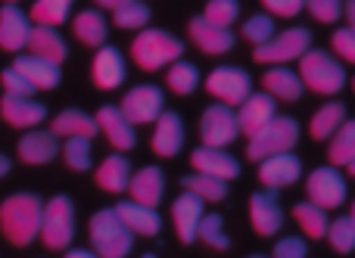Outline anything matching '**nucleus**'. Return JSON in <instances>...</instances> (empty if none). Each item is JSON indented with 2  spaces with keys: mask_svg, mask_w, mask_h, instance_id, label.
Wrapping results in <instances>:
<instances>
[{
  "mask_svg": "<svg viewBox=\"0 0 355 258\" xmlns=\"http://www.w3.org/2000/svg\"><path fill=\"white\" fill-rule=\"evenodd\" d=\"M94 118H97V128L103 131L106 140H110L119 153H128V149L137 143L135 131H131V122L122 116V109H116V106H103Z\"/></svg>",
  "mask_w": 355,
  "mask_h": 258,
  "instance_id": "nucleus-19",
  "label": "nucleus"
},
{
  "mask_svg": "<svg viewBox=\"0 0 355 258\" xmlns=\"http://www.w3.org/2000/svg\"><path fill=\"white\" fill-rule=\"evenodd\" d=\"M153 153L162 156V159H172L178 156V149L184 147V125L175 112H162L156 118V131H153Z\"/></svg>",
  "mask_w": 355,
  "mask_h": 258,
  "instance_id": "nucleus-23",
  "label": "nucleus"
},
{
  "mask_svg": "<svg viewBox=\"0 0 355 258\" xmlns=\"http://www.w3.org/2000/svg\"><path fill=\"white\" fill-rule=\"evenodd\" d=\"M66 258H100L97 252H85V249H78V252H69Z\"/></svg>",
  "mask_w": 355,
  "mask_h": 258,
  "instance_id": "nucleus-51",
  "label": "nucleus"
},
{
  "mask_svg": "<svg viewBox=\"0 0 355 258\" xmlns=\"http://www.w3.org/2000/svg\"><path fill=\"white\" fill-rule=\"evenodd\" d=\"M144 258H153V255H144Z\"/></svg>",
  "mask_w": 355,
  "mask_h": 258,
  "instance_id": "nucleus-57",
  "label": "nucleus"
},
{
  "mask_svg": "<svg viewBox=\"0 0 355 258\" xmlns=\"http://www.w3.org/2000/svg\"><path fill=\"white\" fill-rule=\"evenodd\" d=\"M237 12H240L237 0H209L202 19H206L209 25H215V28H231V22L237 19Z\"/></svg>",
  "mask_w": 355,
  "mask_h": 258,
  "instance_id": "nucleus-40",
  "label": "nucleus"
},
{
  "mask_svg": "<svg viewBox=\"0 0 355 258\" xmlns=\"http://www.w3.org/2000/svg\"><path fill=\"white\" fill-rule=\"evenodd\" d=\"M327 240H331V246L337 249L340 255H349L355 249V221L349 215L346 218H337V221L327 228Z\"/></svg>",
  "mask_w": 355,
  "mask_h": 258,
  "instance_id": "nucleus-39",
  "label": "nucleus"
},
{
  "mask_svg": "<svg viewBox=\"0 0 355 258\" xmlns=\"http://www.w3.org/2000/svg\"><path fill=\"white\" fill-rule=\"evenodd\" d=\"M150 19V10L144 3H137V0H131V3L119 6L116 12H112V22L119 25V28H144Z\"/></svg>",
  "mask_w": 355,
  "mask_h": 258,
  "instance_id": "nucleus-42",
  "label": "nucleus"
},
{
  "mask_svg": "<svg viewBox=\"0 0 355 258\" xmlns=\"http://www.w3.org/2000/svg\"><path fill=\"white\" fill-rule=\"evenodd\" d=\"M28 53L31 56H37V59H47V62H53V66H60L62 59H66V41H62L60 35H56L53 28H44V25H35L31 28V35H28Z\"/></svg>",
  "mask_w": 355,
  "mask_h": 258,
  "instance_id": "nucleus-26",
  "label": "nucleus"
},
{
  "mask_svg": "<svg viewBox=\"0 0 355 258\" xmlns=\"http://www.w3.org/2000/svg\"><path fill=\"white\" fill-rule=\"evenodd\" d=\"M240 134V125H237V112L231 106H209L202 109L200 118V137H202V147H215V149H225L234 143V137Z\"/></svg>",
  "mask_w": 355,
  "mask_h": 258,
  "instance_id": "nucleus-8",
  "label": "nucleus"
},
{
  "mask_svg": "<svg viewBox=\"0 0 355 258\" xmlns=\"http://www.w3.org/2000/svg\"><path fill=\"white\" fill-rule=\"evenodd\" d=\"M119 109L131 125H150L162 116V91L156 84H141L122 100Z\"/></svg>",
  "mask_w": 355,
  "mask_h": 258,
  "instance_id": "nucleus-11",
  "label": "nucleus"
},
{
  "mask_svg": "<svg viewBox=\"0 0 355 258\" xmlns=\"http://www.w3.org/2000/svg\"><path fill=\"white\" fill-rule=\"evenodd\" d=\"M327 162L331 165H352L355 162V118L343 122L340 131L327 143Z\"/></svg>",
  "mask_w": 355,
  "mask_h": 258,
  "instance_id": "nucleus-33",
  "label": "nucleus"
},
{
  "mask_svg": "<svg viewBox=\"0 0 355 258\" xmlns=\"http://www.w3.org/2000/svg\"><path fill=\"white\" fill-rule=\"evenodd\" d=\"M309 246L300 240V237H287V240H281L275 246V258H306Z\"/></svg>",
  "mask_w": 355,
  "mask_h": 258,
  "instance_id": "nucleus-48",
  "label": "nucleus"
},
{
  "mask_svg": "<svg viewBox=\"0 0 355 258\" xmlns=\"http://www.w3.org/2000/svg\"><path fill=\"white\" fill-rule=\"evenodd\" d=\"M72 31H75V37H78L81 44L100 50L103 47V41H106V19L100 16V12H94V10H85V12L75 16Z\"/></svg>",
  "mask_w": 355,
  "mask_h": 258,
  "instance_id": "nucleus-32",
  "label": "nucleus"
},
{
  "mask_svg": "<svg viewBox=\"0 0 355 258\" xmlns=\"http://www.w3.org/2000/svg\"><path fill=\"white\" fill-rule=\"evenodd\" d=\"M75 209H72V199L69 196H53L47 205H44V215H41V243L53 252L66 249L72 243V230H75Z\"/></svg>",
  "mask_w": 355,
  "mask_h": 258,
  "instance_id": "nucleus-6",
  "label": "nucleus"
},
{
  "mask_svg": "<svg viewBox=\"0 0 355 258\" xmlns=\"http://www.w3.org/2000/svg\"><path fill=\"white\" fill-rule=\"evenodd\" d=\"M116 215L122 218L125 228H128L131 234H141V237H156L162 228L156 209H147V205H137V203H119Z\"/></svg>",
  "mask_w": 355,
  "mask_h": 258,
  "instance_id": "nucleus-27",
  "label": "nucleus"
},
{
  "mask_svg": "<svg viewBox=\"0 0 355 258\" xmlns=\"http://www.w3.org/2000/svg\"><path fill=\"white\" fill-rule=\"evenodd\" d=\"M172 221L178 230V240L190 246L196 240V230H200L202 221V199L196 193H181L172 203Z\"/></svg>",
  "mask_w": 355,
  "mask_h": 258,
  "instance_id": "nucleus-16",
  "label": "nucleus"
},
{
  "mask_svg": "<svg viewBox=\"0 0 355 258\" xmlns=\"http://www.w3.org/2000/svg\"><path fill=\"white\" fill-rule=\"evenodd\" d=\"M196 240H202L206 246H212V249H218V252H225V249L231 246V240H227L225 230H221V215H202L200 230H196Z\"/></svg>",
  "mask_w": 355,
  "mask_h": 258,
  "instance_id": "nucleus-41",
  "label": "nucleus"
},
{
  "mask_svg": "<svg viewBox=\"0 0 355 258\" xmlns=\"http://www.w3.org/2000/svg\"><path fill=\"white\" fill-rule=\"evenodd\" d=\"M306 193H309V203L312 205L331 212V209H337V205H343L346 181L337 168H315L306 181Z\"/></svg>",
  "mask_w": 355,
  "mask_h": 258,
  "instance_id": "nucleus-10",
  "label": "nucleus"
},
{
  "mask_svg": "<svg viewBox=\"0 0 355 258\" xmlns=\"http://www.w3.org/2000/svg\"><path fill=\"white\" fill-rule=\"evenodd\" d=\"M250 224L259 237H275L284 224V212H281V203H277L275 190H265V193H256L250 199Z\"/></svg>",
  "mask_w": 355,
  "mask_h": 258,
  "instance_id": "nucleus-13",
  "label": "nucleus"
},
{
  "mask_svg": "<svg viewBox=\"0 0 355 258\" xmlns=\"http://www.w3.org/2000/svg\"><path fill=\"white\" fill-rule=\"evenodd\" d=\"M352 87H355V81H352Z\"/></svg>",
  "mask_w": 355,
  "mask_h": 258,
  "instance_id": "nucleus-58",
  "label": "nucleus"
},
{
  "mask_svg": "<svg viewBox=\"0 0 355 258\" xmlns=\"http://www.w3.org/2000/svg\"><path fill=\"white\" fill-rule=\"evenodd\" d=\"M331 44H334V50H337L340 59H346V62H352V66H355V31L352 28L334 31Z\"/></svg>",
  "mask_w": 355,
  "mask_h": 258,
  "instance_id": "nucleus-46",
  "label": "nucleus"
},
{
  "mask_svg": "<svg viewBox=\"0 0 355 258\" xmlns=\"http://www.w3.org/2000/svg\"><path fill=\"white\" fill-rule=\"evenodd\" d=\"M0 116H3V122L12 125V128H35V125H41L44 118H47V109L28 97H6L3 93V100H0Z\"/></svg>",
  "mask_w": 355,
  "mask_h": 258,
  "instance_id": "nucleus-21",
  "label": "nucleus"
},
{
  "mask_svg": "<svg viewBox=\"0 0 355 258\" xmlns=\"http://www.w3.org/2000/svg\"><path fill=\"white\" fill-rule=\"evenodd\" d=\"M271 118H275V97H268V93H250L237 106V125L246 137L259 134Z\"/></svg>",
  "mask_w": 355,
  "mask_h": 258,
  "instance_id": "nucleus-14",
  "label": "nucleus"
},
{
  "mask_svg": "<svg viewBox=\"0 0 355 258\" xmlns=\"http://www.w3.org/2000/svg\"><path fill=\"white\" fill-rule=\"evenodd\" d=\"M87 237H91V246L100 258H125L135 246V234L125 228L116 209H100L87 221Z\"/></svg>",
  "mask_w": 355,
  "mask_h": 258,
  "instance_id": "nucleus-2",
  "label": "nucleus"
},
{
  "mask_svg": "<svg viewBox=\"0 0 355 258\" xmlns=\"http://www.w3.org/2000/svg\"><path fill=\"white\" fill-rule=\"evenodd\" d=\"M343 16H346V22H349L346 28L355 31V0H346V3H343Z\"/></svg>",
  "mask_w": 355,
  "mask_h": 258,
  "instance_id": "nucleus-49",
  "label": "nucleus"
},
{
  "mask_svg": "<svg viewBox=\"0 0 355 258\" xmlns=\"http://www.w3.org/2000/svg\"><path fill=\"white\" fill-rule=\"evenodd\" d=\"M0 84H3V93H6V97H31V93L37 91V87L31 84L28 78H22L16 68H6V72L0 75Z\"/></svg>",
  "mask_w": 355,
  "mask_h": 258,
  "instance_id": "nucleus-45",
  "label": "nucleus"
},
{
  "mask_svg": "<svg viewBox=\"0 0 355 258\" xmlns=\"http://www.w3.org/2000/svg\"><path fill=\"white\" fill-rule=\"evenodd\" d=\"M262 6L271 12V16H281V19H293L302 12L306 0H262Z\"/></svg>",
  "mask_w": 355,
  "mask_h": 258,
  "instance_id": "nucleus-47",
  "label": "nucleus"
},
{
  "mask_svg": "<svg viewBox=\"0 0 355 258\" xmlns=\"http://www.w3.org/2000/svg\"><path fill=\"white\" fill-rule=\"evenodd\" d=\"M262 87L268 97L275 100H284V103H293V100L302 97V78L296 72H290V68H268L262 78Z\"/></svg>",
  "mask_w": 355,
  "mask_h": 258,
  "instance_id": "nucleus-28",
  "label": "nucleus"
},
{
  "mask_svg": "<svg viewBox=\"0 0 355 258\" xmlns=\"http://www.w3.org/2000/svg\"><path fill=\"white\" fill-rule=\"evenodd\" d=\"M187 35H190V41H193L196 47H200L202 53H209V56L227 53V50L234 47V35H231V28H215V25H209L202 16L190 19Z\"/></svg>",
  "mask_w": 355,
  "mask_h": 258,
  "instance_id": "nucleus-20",
  "label": "nucleus"
},
{
  "mask_svg": "<svg viewBox=\"0 0 355 258\" xmlns=\"http://www.w3.org/2000/svg\"><path fill=\"white\" fill-rule=\"evenodd\" d=\"M97 131V118H91L81 109H62L50 125V134L56 137H94Z\"/></svg>",
  "mask_w": 355,
  "mask_h": 258,
  "instance_id": "nucleus-30",
  "label": "nucleus"
},
{
  "mask_svg": "<svg viewBox=\"0 0 355 258\" xmlns=\"http://www.w3.org/2000/svg\"><path fill=\"white\" fill-rule=\"evenodd\" d=\"M94 181H97L100 190L106 193H122L128 190L131 184V165L125 156H110V159H103V165L94 172Z\"/></svg>",
  "mask_w": 355,
  "mask_h": 258,
  "instance_id": "nucleus-29",
  "label": "nucleus"
},
{
  "mask_svg": "<svg viewBox=\"0 0 355 258\" xmlns=\"http://www.w3.org/2000/svg\"><path fill=\"white\" fill-rule=\"evenodd\" d=\"M162 190H166V178H162L159 168H141L137 174H131V184H128V193H131V203L137 205H147V209H156L162 199Z\"/></svg>",
  "mask_w": 355,
  "mask_h": 258,
  "instance_id": "nucleus-22",
  "label": "nucleus"
},
{
  "mask_svg": "<svg viewBox=\"0 0 355 258\" xmlns=\"http://www.w3.org/2000/svg\"><path fill=\"white\" fill-rule=\"evenodd\" d=\"M62 159L72 172H87L91 168V137H66Z\"/></svg>",
  "mask_w": 355,
  "mask_h": 258,
  "instance_id": "nucleus-38",
  "label": "nucleus"
},
{
  "mask_svg": "<svg viewBox=\"0 0 355 258\" xmlns=\"http://www.w3.org/2000/svg\"><path fill=\"white\" fill-rule=\"evenodd\" d=\"M296 140H300V125H296L293 118L275 116L259 134L250 137V143H246V159L262 162V159H268V156L290 153V149L296 147Z\"/></svg>",
  "mask_w": 355,
  "mask_h": 258,
  "instance_id": "nucleus-5",
  "label": "nucleus"
},
{
  "mask_svg": "<svg viewBox=\"0 0 355 258\" xmlns=\"http://www.w3.org/2000/svg\"><path fill=\"white\" fill-rule=\"evenodd\" d=\"M343 122H346V106L343 103H327V106H321V109L312 116L309 134H312L315 140H331V137L340 131V125H343Z\"/></svg>",
  "mask_w": 355,
  "mask_h": 258,
  "instance_id": "nucleus-31",
  "label": "nucleus"
},
{
  "mask_svg": "<svg viewBox=\"0 0 355 258\" xmlns=\"http://www.w3.org/2000/svg\"><path fill=\"white\" fill-rule=\"evenodd\" d=\"M190 165L196 168V174H209V178H218V181H234L240 174L237 159L225 153V149H215V147H200L190 153Z\"/></svg>",
  "mask_w": 355,
  "mask_h": 258,
  "instance_id": "nucleus-15",
  "label": "nucleus"
},
{
  "mask_svg": "<svg viewBox=\"0 0 355 258\" xmlns=\"http://www.w3.org/2000/svg\"><path fill=\"white\" fill-rule=\"evenodd\" d=\"M302 174V162L293 153H277L268 159L259 162V181H262L268 190H281V187L296 184Z\"/></svg>",
  "mask_w": 355,
  "mask_h": 258,
  "instance_id": "nucleus-12",
  "label": "nucleus"
},
{
  "mask_svg": "<svg viewBox=\"0 0 355 258\" xmlns=\"http://www.w3.org/2000/svg\"><path fill=\"white\" fill-rule=\"evenodd\" d=\"M16 153L25 165H47L56 159V134L50 131H28L16 143Z\"/></svg>",
  "mask_w": 355,
  "mask_h": 258,
  "instance_id": "nucleus-24",
  "label": "nucleus"
},
{
  "mask_svg": "<svg viewBox=\"0 0 355 258\" xmlns=\"http://www.w3.org/2000/svg\"><path fill=\"white\" fill-rule=\"evenodd\" d=\"M6 3H19V0H6Z\"/></svg>",
  "mask_w": 355,
  "mask_h": 258,
  "instance_id": "nucleus-55",
  "label": "nucleus"
},
{
  "mask_svg": "<svg viewBox=\"0 0 355 258\" xmlns=\"http://www.w3.org/2000/svg\"><path fill=\"white\" fill-rule=\"evenodd\" d=\"M181 53H184V44L162 28H144L135 37V44H131V59L144 72H156L162 66H172V62L181 59Z\"/></svg>",
  "mask_w": 355,
  "mask_h": 258,
  "instance_id": "nucleus-3",
  "label": "nucleus"
},
{
  "mask_svg": "<svg viewBox=\"0 0 355 258\" xmlns=\"http://www.w3.org/2000/svg\"><path fill=\"white\" fill-rule=\"evenodd\" d=\"M91 78L100 91H116L125 81V59L116 47H100L91 62Z\"/></svg>",
  "mask_w": 355,
  "mask_h": 258,
  "instance_id": "nucleus-18",
  "label": "nucleus"
},
{
  "mask_svg": "<svg viewBox=\"0 0 355 258\" xmlns=\"http://www.w3.org/2000/svg\"><path fill=\"white\" fill-rule=\"evenodd\" d=\"M12 68H16L22 78H28L31 84L37 87V91H53L56 84H60V66H53V62L47 59H37V56H19L16 62H12Z\"/></svg>",
  "mask_w": 355,
  "mask_h": 258,
  "instance_id": "nucleus-25",
  "label": "nucleus"
},
{
  "mask_svg": "<svg viewBox=\"0 0 355 258\" xmlns=\"http://www.w3.org/2000/svg\"><path fill=\"white\" fill-rule=\"evenodd\" d=\"M94 3H97V6H103V10H112V12H116L119 6L131 3V0H94Z\"/></svg>",
  "mask_w": 355,
  "mask_h": 258,
  "instance_id": "nucleus-50",
  "label": "nucleus"
},
{
  "mask_svg": "<svg viewBox=\"0 0 355 258\" xmlns=\"http://www.w3.org/2000/svg\"><path fill=\"white\" fill-rule=\"evenodd\" d=\"M184 190L196 193L202 203H221L227 193V181L209 178V174H190V178H184Z\"/></svg>",
  "mask_w": 355,
  "mask_h": 258,
  "instance_id": "nucleus-35",
  "label": "nucleus"
},
{
  "mask_svg": "<svg viewBox=\"0 0 355 258\" xmlns=\"http://www.w3.org/2000/svg\"><path fill=\"white\" fill-rule=\"evenodd\" d=\"M343 3H346V0H306L312 19H315V22H324V25L337 22V19L343 16Z\"/></svg>",
  "mask_w": 355,
  "mask_h": 258,
  "instance_id": "nucleus-44",
  "label": "nucleus"
},
{
  "mask_svg": "<svg viewBox=\"0 0 355 258\" xmlns=\"http://www.w3.org/2000/svg\"><path fill=\"white\" fill-rule=\"evenodd\" d=\"M309 44H312V35L306 28H287L277 37H271L268 44H259L252 50V59L262 66H281L290 59H302L309 53Z\"/></svg>",
  "mask_w": 355,
  "mask_h": 258,
  "instance_id": "nucleus-7",
  "label": "nucleus"
},
{
  "mask_svg": "<svg viewBox=\"0 0 355 258\" xmlns=\"http://www.w3.org/2000/svg\"><path fill=\"white\" fill-rule=\"evenodd\" d=\"M6 172H10V159H6V156H0V178H3Z\"/></svg>",
  "mask_w": 355,
  "mask_h": 258,
  "instance_id": "nucleus-52",
  "label": "nucleus"
},
{
  "mask_svg": "<svg viewBox=\"0 0 355 258\" xmlns=\"http://www.w3.org/2000/svg\"><path fill=\"white\" fill-rule=\"evenodd\" d=\"M206 91L212 93L221 106H231L234 109V106H240L252 93V81H250V75H246L243 68L221 66L206 78Z\"/></svg>",
  "mask_w": 355,
  "mask_h": 258,
  "instance_id": "nucleus-9",
  "label": "nucleus"
},
{
  "mask_svg": "<svg viewBox=\"0 0 355 258\" xmlns=\"http://www.w3.org/2000/svg\"><path fill=\"white\" fill-rule=\"evenodd\" d=\"M69 6H72V0H35L28 19H35V22L44 25V28H56V25L66 22Z\"/></svg>",
  "mask_w": 355,
  "mask_h": 258,
  "instance_id": "nucleus-36",
  "label": "nucleus"
},
{
  "mask_svg": "<svg viewBox=\"0 0 355 258\" xmlns=\"http://www.w3.org/2000/svg\"><path fill=\"white\" fill-rule=\"evenodd\" d=\"M349 218H352V221H355V203H352V215H349Z\"/></svg>",
  "mask_w": 355,
  "mask_h": 258,
  "instance_id": "nucleus-54",
  "label": "nucleus"
},
{
  "mask_svg": "<svg viewBox=\"0 0 355 258\" xmlns=\"http://www.w3.org/2000/svg\"><path fill=\"white\" fill-rule=\"evenodd\" d=\"M250 258H265V255H250Z\"/></svg>",
  "mask_w": 355,
  "mask_h": 258,
  "instance_id": "nucleus-56",
  "label": "nucleus"
},
{
  "mask_svg": "<svg viewBox=\"0 0 355 258\" xmlns=\"http://www.w3.org/2000/svg\"><path fill=\"white\" fill-rule=\"evenodd\" d=\"M28 35H31L28 16L16 3H6L0 10V50L16 53V50H22L28 44Z\"/></svg>",
  "mask_w": 355,
  "mask_h": 258,
  "instance_id": "nucleus-17",
  "label": "nucleus"
},
{
  "mask_svg": "<svg viewBox=\"0 0 355 258\" xmlns=\"http://www.w3.org/2000/svg\"><path fill=\"white\" fill-rule=\"evenodd\" d=\"M166 84L178 97H187V93H193L196 84H200V72H196V66H190V62H175L166 75Z\"/></svg>",
  "mask_w": 355,
  "mask_h": 258,
  "instance_id": "nucleus-37",
  "label": "nucleus"
},
{
  "mask_svg": "<svg viewBox=\"0 0 355 258\" xmlns=\"http://www.w3.org/2000/svg\"><path fill=\"white\" fill-rule=\"evenodd\" d=\"M243 37L250 44H268L271 37H275V19L271 16H252L243 22Z\"/></svg>",
  "mask_w": 355,
  "mask_h": 258,
  "instance_id": "nucleus-43",
  "label": "nucleus"
},
{
  "mask_svg": "<svg viewBox=\"0 0 355 258\" xmlns=\"http://www.w3.org/2000/svg\"><path fill=\"white\" fill-rule=\"evenodd\" d=\"M346 168H349V174H352V178H355V162H352V165H346Z\"/></svg>",
  "mask_w": 355,
  "mask_h": 258,
  "instance_id": "nucleus-53",
  "label": "nucleus"
},
{
  "mask_svg": "<svg viewBox=\"0 0 355 258\" xmlns=\"http://www.w3.org/2000/svg\"><path fill=\"white\" fill-rule=\"evenodd\" d=\"M293 218L309 240H324L327 237V228H331V224H327V212L318 209V205H312V203L293 205Z\"/></svg>",
  "mask_w": 355,
  "mask_h": 258,
  "instance_id": "nucleus-34",
  "label": "nucleus"
},
{
  "mask_svg": "<svg viewBox=\"0 0 355 258\" xmlns=\"http://www.w3.org/2000/svg\"><path fill=\"white\" fill-rule=\"evenodd\" d=\"M44 203L35 193H16L0 203V230L12 246H28L41 234Z\"/></svg>",
  "mask_w": 355,
  "mask_h": 258,
  "instance_id": "nucleus-1",
  "label": "nucleus"
},
{
  "mask_svg": "<svg viewBox=\"0 0 355 258\" xmlns=\"http://www.w3.org/2000/svg\"><path fill=\"white\" fill-rule=\"evenodd\" d=\"M300 78L302 84L312 93H321V97H331V93H340L346 84V72L334 56H327L324 50H309L300 59Z\"/></svg>",
  "mask_w": 355,
  "mask_h": 258,
  "instance_id": "nucleus-4",
  "label": "nucleus"
}]
</instances>
